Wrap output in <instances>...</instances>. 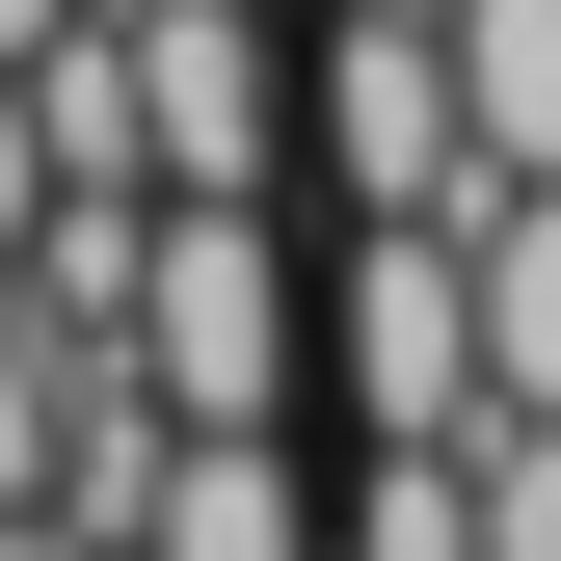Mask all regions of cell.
<instances>
[{"label":"cell","instance_id":"cell-1","mask_svg":"<svg viewBox=\"0 0 561 561\" xmlns=\"http://www.w3.org/2000/svg\"><path fill=\"white\" fill-rule=\"evenodd\" d=\"M295 241H267V187H161V241H134V375L187 401V428H295Z\"/></svg>","mask_w":561,"mask_h":561},{"label":"cell","instance_id":"cell-2","mask_svg":"<svg viewBox=\"0 0 561 561\" xmlns=\"http://www.w3.org/2000/svg\"><path fill=\"white\" fill-rule=\"evenodd\" d=\"M295 134H321V187H347V215H481V134H455L428 0H321V81H295Z\"/></svg>","mask_w":561,"mask_h":561},{"label":"cell","instance_id":"cell-3","mask_svg":"<svg viewBox=\"0 0 561 561\" xmlns=\"http://www.w3.org/2000/svg\"><path fill=\"white\" fill-rule=\"evenodd\" d=\"M107 27H134L161 187H267V161H295V54H267V0H107Z\"/></svg>","mask_w":561,"mask_h":561},{"label":"cell","instance_id":"cell-4","mask_svg":"<svg viewBox=\"0 0 561 561\" xmlns=\"http://www.w3.org/2000/svg\"><path fill=\"white\" fill-rule=\"evenodd\" d=\"M375 428H481V295H455V215H347V455Z\"/></svg>","mask_w":561,"mask_h":561},{"label":"cell","instance_id":"cell-5","mask_svg":"<svg viewBox=\"0 0 561 561\" xmlns=\"http://www.w3.org/2000/svg\"><path fill=\"white\" fill-rule=\"evenodd\" d=\"M134 561H321L295 428H161V508H134Z\"/></svg>","mask_w":561,"mask_h":561},{"label":"cell","instance_id":"cell-6","mask_svg":"<svg viewBox=\"0 0 561 561\" xmlns=\"http://www.w3.org/2000/svg\"><path fill=\"white\" fill-rule=\"evenodd\" d=\"M455 295H481V401H561V161L455 215Z\"/></svg>","mask_w":561,"mask_h":561},{"label":"cell","instance_id":"cell-7","mask_svg":"<svg viewBox=\"0 0 561 561\" xmlns=\"http://www.w3.org/2000/svg\"><path fill=\"white\" fill-rule=\"evenodd\" d=\"M428 54H455L481 187H535V161H561V0H428Z\"/></svg>","mask_w":561,"mask_h":561},{"label":"cell","instance_id":"cell-8","mask_svg":"<svg viewBox=\"0 0 561 561\" xmlns=\"http://www.w3.org/2000/svg\"><path fill=\"white\" fill-rule=\"evenodd\" d=\"M321 561H481V508H455V428H375V481L321 508Z\"/></svg>","mask_w":561,"mask_h":561},{"label":"cell","instance_id":"cell-9","mask_svg":"<svg viewBox=\"0 0 561 561\" xmlns=\"http://www.w3.org/2000/svg\"><path fill=\"white\" fill-rule=\"evenodd\" d=\"M54 401H81V347H54V295H27V267H0V508H27V481H54Z\"/></svg>","mask_w":561,"mask_h":561},{"label":"cell","instance_id":"cell-10","mask_svg":"<svg viewBox=\"0 0 561 561\" xmlns=\"http://www.w3.org/2000/svg\"><path fill=\"white\" fill-rule=\"evenodd\" d=\"M27 215H54V161H27V81H0V241H27Z\"/></svg>","mask_w":561,"mask_h":561},{"label":"cell","instance_id":"cell-11","mask_svg":"<svg viewBox=\"0 0 561 561\" xmlns=\"http://www.w3.org/2000/svg\"><path fill=\"white\" fill-rule=\"evenodd\" d=\"M0 561H81V535H54V508H0Z\"/></svg>","mask_w":561,"mask_h":561},{"label":"cell","instance_id":"cell-12","mask_svg":"<svg viewBox=\"0 0 561 561\" xmlns=\"http://www.w3.org/2000/svg\"><path fill=\"white\" fill-rule=\"evenodd\" d=\"M27 27H54V0H0V54H27Z\"/></svg>","mask_w":561,"mask_h":561},{"label":"cell","instance_id":"cell-13","mask_svg":"<svg viewBox=\"0 0 561 561\" xmlns=\"http://www.w3.org/2000/svg\"><path fill=\"white\" fill-rule=\"evenodd\" d=\"M81 561H134V535H81Z\"/></svg>","mask_w":561,"mask_h":561}]
</instances>
